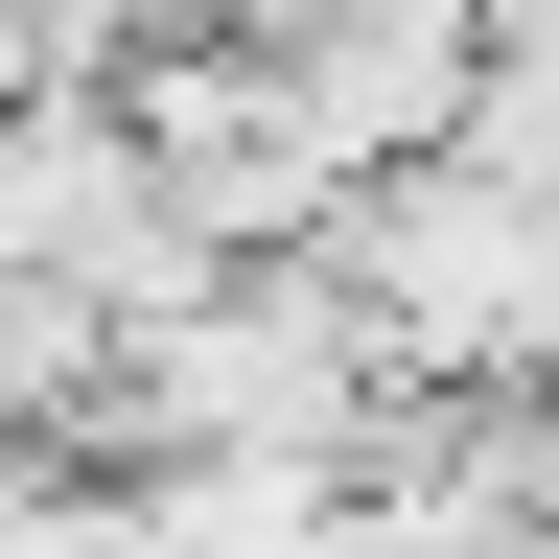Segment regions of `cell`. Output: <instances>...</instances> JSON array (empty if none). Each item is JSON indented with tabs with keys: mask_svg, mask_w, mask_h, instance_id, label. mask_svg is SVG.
<instances>
[{
	"mask_svg": "<svg viewBox=\"0 0 559 559\" xmlns=\"http://www.w3.org/2000/svg\"><path fill=\"white\" fill-rule=\"evenodd\" d=\"M0 257H24V280H94L117 326H164L187 280H234L187 234V187H164V140H140L117 70H24V94H0Z\"/></svg>",
	"mask_w": 559,
	"mask_h": 559,
	"instance_id": "obj_1",
	"label": "cell"
}]
</instances>
